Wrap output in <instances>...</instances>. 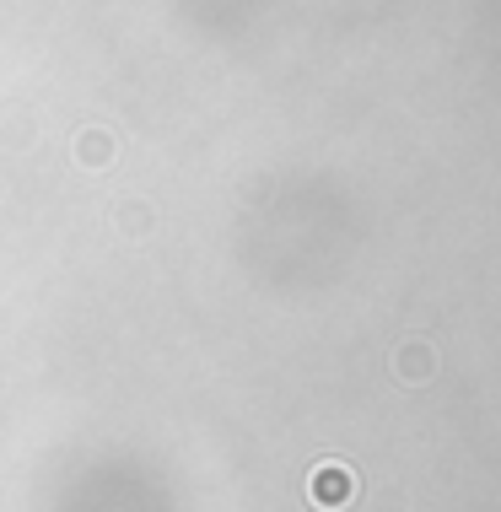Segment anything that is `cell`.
<instances>
[{
    "label": "cell",
    "mask_w": 501,
    "mask_h": 512,
    "mask_svg": "<svg viewBox=\"0 0 501 512\" xmlns=\"http://www.w3.org/2000/svg\"><path fill=\"white\" fill-rule=\"evenodd\" d=\"M394 372L405 383H426L431 372H437V351H431L426 340H410V345H399V356H394Z\"/></svg>",
    "instance_id": "obj_2"
},
{
    "label": "cell",
    "mask_w": 501,
    "mask_h": 512,
    "mask_svg": "<svg viewBox=\"0 0 501 512\" xmlns=\"http://www.w3.org/2000/svg\"><path fill=\"white\" fill-rule=\"evenodd\" d=\"M308 496H313V507L340 512V507H351V496H356V475L345 464H318L313 480H308Z\"/></svg>",
    "instance_id": "obj_1"
}]
</instances>
